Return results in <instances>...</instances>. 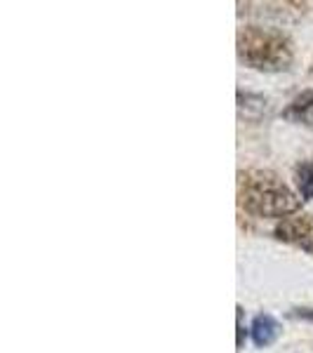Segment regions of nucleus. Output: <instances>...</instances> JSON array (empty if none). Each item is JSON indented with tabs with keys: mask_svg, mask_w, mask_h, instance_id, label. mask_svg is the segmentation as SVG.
<instances>
[{
	"mask_svg": "<svg viewBox=\"0 0 313 353\" xmlns=\"http://www.w3.org/2000/svg\"><path fill=\"white\" fill-rule=\"evenodd\" d=\"M238 203L254 217H287L301 198L271 170H248L238 174Z\"/></svg>",
	"mask_w": 313,
	"mask_h": 353,
	"instance_id": "nucleus-1",
	"label": "nucleus"
},
{
	"mask_svg": "<svg viewBox=\"0 0 313 353\" xmlns=\"http://www.w3.org/2000/svg\"><path fill=\"white\" fill-rule=\"evenodd\" d=\"M238 59L250 68L266 73L287 71L292 66V41L278 28L245 26L238 33Z\"/></svg>",
	"mask_w": 313,
	"mask_h": 353,
	"instance_id": "nucleus-2",
	"label": "nucleus"
},
{
	"mask_svg": "<svg viewBox=\"0 0 313 353\" xmlns=\"http://www.w3.org/2000/svg\"><path fill=\"white\" fill-rule=\"evenodd\" d=\"M276 238L313 254V214H297V217L283 219L276 226Z\"/></svg>",
	"mask_w": 313,
	"mask_h": 353,
	"instance_id": "nucleus-3",
	"label": "nucleus"
},
{
	"mask_svg": "<svg viewBox=\"0 0 313 353\" xmlns=\"http://www.w3.org/2000/svg\"><path fill=\"white\" fill-rule=\"evenodd\" d=\"M250 334H252V341L264 349V346H271L273 341L281 337V323L271 316V313H259L252 321V327H250Z\"/></svg>",
	"mask_w": 313,
	"mask_h": 353,
	"instance_id": "nucleus-4",
	"label": "nucleus"
},
{
	"mask_svg": "<svg viewBox=\"0 0 313 353\" xmlns=\"http://www.w3.org/2000/svg\"><path fill=\"white\" fill-rule=\"evenodd\" d=\"M283 116L292 123H301L313 128V90H304L292 99V104L283 111Z\"/></svg>",
	"mask_w": 313,
	"mask_h": 353,
	"instance_id": "nucleus-5",
	"label": "nucleus"
},
{
	"mask_svg": "<svg viewBox=\"0 0 313 353\" xmlns=\"http://www.w3.org/2000/svg\"><path fill=\"white\" fill-rule=\"evenodd\" d=\"M238 111H241V116L250 118V121H259L269 111V99L264 94L238 92Z\"/></svg>",
	"mask_w": 313,
	"mask_h": 353,
	"instance_id": "nucleus-6",
	"label": "nucleus"
},
{
	"mask_svg": "<svg viewBox=\"0 0 313 353\" xmlns=\"http://www.w3.org/2000/svg\"><path fill=\"white\" fill-rule=\"evenodd\" d=\"M294 181H297L301 201H313V158L311 161H301L294 168Z\"/></svg>",
	"mask_w": 313,
	"mask_h": 353,
	"instance_id": "nucleus-7",
	"label": "nucleus"
},
{
	"mask_svg": "<svg viewBox=\"0 0 313 353\" xmlns=\"http://www.w3.org/2000/svg\"><path fill=\"white\" fill-rule=\"evenodd\" d=\"M236 327H238V337H236V346L243 349V339H245V327H243V306H236Z\"/></svg>",
	"mask_w": 313,
	"mask_h": 353,
	"instance_id": "nucleus-8",
	"label": "nucleus"
},
{
	"mask_svg": "<svg viewBox=\"0 0 313 353\" xmlns=\"http://www.w3.org/2000/svg\"><path fill=\"white\" fill-rule=\"evenodd\" d=\"M292 318H306V321H313V309H294L290 313Z\"/></svg>",
	"mask_w": 313,
	"mask_h": 353,
	"instance_id": "nucleus-9",
	"label": "nucleus"
},
{
	"mask_svg": "<svg viewBox=\"0 0 313 353\" xmlns=\"http://www.w3.org/2000/svg\"><path fill=\"white\" fill-rule=\"evenodd\" d=\"M311 73H313V66H311Z\"/></svg>",
	"mask_w": 313,
	"mask_h": 353,
	"instance_id": "nucleus-10",
	"label": "nucleus"
}]
</instances>
